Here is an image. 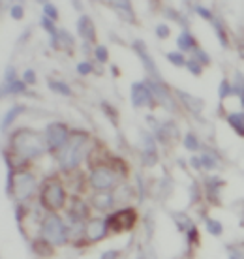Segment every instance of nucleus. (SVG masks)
Masks as SVG:
<instances>
[{
	"label": "nucleus",
	"instance_id": "1",
	"mask_svg": "<svg viewBox=\"0 0 244 259\" xmlns=\"http://www.w3.org/2000/svg\"><path fill=\"white\" fill-rule=\"evenodd\" d=\"M10 147L17 158L28 162V160H36L44 154L47 150V141H45V136H42L39 132H34L30 128H21L13 132Z\"/></svg>",
	"mask_w": 244,
	"mask_h": 259
},
{
	"label": "nucleus",
	"instance_id": "2",
	"mask_svg": "<svg viewBox=\"0 0 244 259\" xmlns=\"http://www.w3.org/2000/svg\"><path fill=\"white\" fill-rule=\"evenodd\" d=\"M87 152H89V136L87 134H71L68 145L57 154L58 167L62 171L77 169Z\"/></svg>",
	"mask_w": 244,
	"mask_h": 259
},
{
	"label": "nucleus",
	"instance_id": "3",
	"mask_svg": "<svg viewBox=\"0 0 244 259\" xmlns=\"http://www.w3.org/2000/svg\"><path fill=\"white\" fill-rule=\"evenodd\" d=\"M39 203L47 212H58L68 205V194L60 179L51 177L45 181L39 194Z\"/></svg>",
	"mask_w": 244,
	"mask_h": 259
},
{
	"label": "nucleus",
	"instance_id": "4",
	"mask_svg": "<svg viewBox=\"0 0 244 259\" xmlns=\"http://www.w3.org/2000/svg\"><path fill=\"white\" fill-rule=\"evenodd\" d=\"M39 233H42V239L47 240L51 246H64L70 240V229L57 212L45 214L39 224Z\"/></svg>",
	"mask_w": 244,
	"mask_h": 259
},
{
	"label": "nucleus",
	"instance_id": "5",
	"mask_svg": "<svg viewBox=\"0 0 244 259\" xmlns=\"http://www.w3.org/2000/svg\"><path fill=\"white\" fill-rule=\"evenodd\" d=\"M118 181L120 175L111 165H98L89 175V184L96 192H113L118 186Z\"/></svg>",
	"mask_w": 244,
	"mask_h": 259
},
{
	"label": "nucleus",
	"instance_id": "6",
	"mask_svg": "<svg viewBox=\"0 0 244 259\" xmlns=\"http://www.w3.org/2000/svg\"><path fill=\"white\" fill-rule=\"evenodd\" d=\"M36 186H38V182H36L34 173L26 171V169H19V171L12 177V184H10V188H8V194L13 192L15 197L19 201H26L32 197Z\"/></svg>",
	"mask_w": 244,
	"mask_h": 259
},
{
	"label": "nucleus",
	"instance_id": "7",
	"mask_svg": "<svg viewBox=\"0 0 244 259\" xmlns=\"http://www.w3.org/2000/svg\"><path fill=\"white\" fill-rule=\"evenodd\" d=\"M44 136H45V141H47V150H51V152H57L58 154V152L68 145L71 134L66 124L51 122V124H47Z\"/></svg>",
	"mask_w": 244,
	"mask_h": 259
},
{
	"label": "nucleus",
	"instance_id": "8",
	"mask_svg": "<svg viewBox=\"0 0 244 259\" xmlns=\"http://www.w3.org/2000/svg\"><path fill=\"white\" fill-rule=\"evenodd\" d=\"M107 229L113 231V233H122V231H130L132 227L135 226V222H137V212H135L134 208H120V210H115V212H111L107 218Z\"/></svg>",
	"mask_w": 244,
	"mask_h": 259
},
{
	"label": "nucleus",
	"instance_id": "9",
	"mask_svg": "<svg viewBox=\"0 0 244 259\" xmlns=\"http://www.w3.org/2000/svg\"><path fill=\"white\" fill-rule=\"evenodd\" d=\"M132 47H134V51L137 53V57H139V60L143 62V66H145L147 73L150 75V79H152V81H161V73H160V70H158V66H156L154 59L150 57V53H148L145 41H143V39H135Z\"/></svg>",
	"mask_w": 244,
	"mask_h": 259
},
{
	"label": "nucleus",
	"instance_id": "10",
	"mask_svg": "<svg viewBox=\"0 0 244 259\" xmlns=\"http://www.w3.org/2000/svg\"><path fill=\"white\" fill-rule=\"evenodd\" d=\"M147 83H148V87H150V91H152V96H154L156 104L164 105L166 109L177 111L179 104L175 102L173 94H171V92H169V89L164 84V81H152V79H148Z\"/></svg>",
	"mask_w": 244,
	"mask_h": 259
},
{
	"label": "nucleus",
	"instance_id": "11",
	"mask_svg": "<svg viewBox=\"0 0 244 259\" xmlns=\"http://www.w3.org/2000/svg\"><path fill=\"white\" fill-rule=\"evenodd\" d=\"M130 98H132V104L134 107H152L156 104L154 96H152V91L148 83H134L132 84V92H130Z\"/></svg>",
	"mask_w": 244,
	"mask_h": 259
},
{
	"label": "nucleus",
	"instance_id": "12",
	"mask_svg": "<svg viewBox=\"0 0 244 259\" xmlns=\"http://www.w3.org/2000/svg\"><path fill=\"white\" fill-rule=\"evenodd\" d=\"M107 233H109V229H107L105 218H90V220H87V224H85V237H87V240H90V242L102 240Z\"/></svg>",
	"mask_w": 244,
	"mask_h": 259
},
{
	"label": "nucleus",
	"instance_id": "13",
	"mask_svg": "<svg viewBox=\"0 0 244 259\" xmlns=\"http://www.w3.org/2000/svg\"><path fill=\"white\" fill-rule=\"evenodd\" d=\"M90 210L89 205L79 197H73L70 201V207H68V218L71 220V224H85L87 220H90Z\"/></svg>",
	"mask_w": 244,
	"mask_h": 259
},
{
	"label": "nucleus",
	"instance_id": "14",
	"mask_svg": "<svg viewBox=\"0 0 244 259\" xmlns=\"http://www.w3.org/2000/svg\"><path fill=\"white\" fill-rule=\"evenodd\" d=\"M115 194L113 192H94L90 195V207L100 212H109L115 205Z\"/></svg>",
	"mask_w": 244,
	"mask_h": 259
},
{
	"label": "nucleus",
	"instance_id": "15",
	"mask_svg": "<svg viewBox=\"0 0 244 259\" xmlns=\"http://www.w3.org/2000/svg\"><path fill=\"white\" fill-rule=\"evenodd\" d=\"M141 152H143V162L147 165H154L158 162V152H156V141L154 136H150L147 132H141Z\"/></svg>",
	"mask_w": 244,
	"mask_h": 259
},
{
	"label": "nucleus",
	"instance_id": "16",
	"mask_svg": "<svg viewBox=\"0 0 244 259\" xmlns=\"http://www.w3.org/2000/svg\"><path fill=\"white\" fill-rule=\"evenodd\" d=\"M77 34H79V38L83 39V41H87V44L96 39V25H94V21L90 19L89 15H79Z\"/></svg>",
	"mask_w": 244,
	"mask_h": 259
},
{
	"label": "nucleus",
	"instance_id": "17",
	"mask_svg": "<svg viewBox=\"0 0 244 259\" xmlns=\"http://www.w3.org/2000/svg\"><path fill=\"white\" fill-rule=\"evenodd\" d=\"M175 94H177V98L184 104V107H186L188 111H192V113H197V115H199L201 111H203V107H205V102L199 100V98L192 96L190 92L175 91Z\"/></svg>",
	"mask_w": 244,
	"mask_h": 259
},
{
	"label": "nucleus",
	"instance_id": "18",
	"mask_svg": "<svg viewBox=\"0 0 244 259\" xmlns=\"http://www.w3.org/2000/svg\"><path fill=\"white\" fill-rule=\"evenodd\" d=\"M177 46H179V51L180 53H193L197 49V41L193 38V34L188 30V28H182V32L179 34V38H177Z\"/></svg>",
	"mask_w": 244,
	"mask_h": 259
},
{
	"label": "nucleus",
	"instance_id": "19",
	"mask_svg": "<svg viewBox=\"0 0 244 259\" xmlns=\"http://www.w3.org/2000/svg\"><path fill=\"white\" fill-rule=\"evenodd\" d=\"M109 6L120 13L124 21H128V23H132V25L135 23V12H134L132 2H109Z\"/></svg>",
	"mask_w": 244,
	"mask_h": 259
},
{
	"label": "nucleus",
	"instance_id": "20",
	"mask_svg": "<svg viewBox=\"0 0 244 259\" xmlns=\"http://www.w3.org/2000/svg\"><path fill=\"white\" fill-rule=\"evenodd\" d=\"M23 113H25V105H13V107H10V109L4 113V117H2V132H6Z\"/></svg>",
	"mask_w": 244,
	"mask_h": 259
},
{
	"label": "nucleus",
	"instance_id": "21",
	"mask_svg": "<svg viewBox=\"0 0 244 259\" xmlns=\"http://www.w3.org/2000/svg\"><path fill=\"white\" fill-rule=\"evenodd\" d=\"M26 89H28V84L19 77L10 84H2V96H10V94H25Z\"/></svg>",
	"mask_w": 244,
	"mask_h": 259
},
{
	"label": "nucleus",
	"instance_id": "22",
	"mask_svg": "<svg viewBox=\"0 0 244 259\" xmlns=\"http://www.w3.org/2000/svg\"><path fill=\"white\" fill-rule=\"evenodd\" d=\"M47 87H49L53 92L60 94V96H71V94H73L70 84L64 83V81H60V79H49V81H47Z\"/></svg>",
	"mask_w": 244,
	"mask_h": 259
},
{
	"label": "nucleus",
	"instance_id": "23",
	"mask_svg": "<svg viewBox=\"0 0 244 259\" xmlns=\"http://www.w3.org/2000/svg\"><path fill=\"white\" fill-rule=\"evenodd\" d=\"M227 124L231 126L238 136H244V113L238 111V113H229L227 115Z\"/></svg>",
	"mask_w": 244,
	"mask_h": 259
},
{
	"label": "nucleus",
	"instance_id": "24",
	"mask_svg": "<svg viewBox=\"0 0 244 259\" xmlns=\"http://www.w3.org/2000/svg\"><path fill=\"white\" fill-rule=\"evenodd\" d=\"M211 25H212V28H214V32H216V38L220 39V44L224 47L229 46V36H227V30H225L224 23H222L218 17H214V19L211 21Z\"/></svg>",
	"mask_w": 244,
	"mask_h": 259
},
{
	"label": "nucleus",
	"instance_id": "25",
	"mask_svg": "<svg viewBox=\"0 0 244 259\" xmlns=\"http://www.w3.org/2000/svg\"><path fill=\"white\" fill-rule=\"evenodd\" d=\"M199 156V163H201V169H207V171H212V169L218 167V160H216V156L212 154V152H203V154H197Z\"/></svg>",
	"mask_w": 244,
	"mask_h": 259
},
{
	"label": "nucleus",
	"instance_id": "26",
	"mask_svg": "<svg viewBox=\"0 0 244 259\" xmlns=\"http://www.w3.org/2000/svg\"><path fill=\"white\" fill-rule=\"evenodd\" d=\"M73 46H75V38H73L68 30L60 28V30H58V47H64V49H73Z\"/></svg>",
	"mask_w": 244,
	"mask_h": 259
},
{
	"label": "nucleus",
	"instance_id": "27",
	"mask_svg": "<svg viewBox=\"0 0 244 259\" xmlns=\"http://www.w3.org/2000/svg\"><path fill=\"white\" fill-rule=\"evenodd\" d=\"M166 59L169 60V64L177 66V68H182V66H186V57H184V53L180 51H169L166 53Z\"/></svg>",
	"mask_w": 244,
	"mask_h": 259
},
{
	"label": "nucleus",
	"instance_id": "28",
	"mask_svg": "<svg viewBox=\"0 0 244 259\" xmlns=\"http://www.w3.org/2000/svg\"><path fill=\"white\" fill-rule=\"evenodd\" d=\"M94 59L98 64H107L109 62V49L105 46H96L94 47Z\"/></svg>",
	"mask_w": 244,
	"mask_h": 259
},
{
	"label": "nucleus",
	"instance_id": "29",
	"mask_svg": "<svg viewBox=\"0 0 244 259\" xmlns=\"http://www.w3.org/2000/svg\"><path fill=\"white\" fill-rule=\"evenodd\" d=\"M207 229H209V233L214 235V237H220V235L224 233V226H222V222L214 220V218H207Z\"/></svg>",
	"mask_w": 244,
	"mask_h": 259
},
{
	"label": "nucleus",
	"instance_id": "30",
	"mask_svg": "<svg viewBox=\"0 0 244 259\" xmlns=\"http://www.w3.org/2000/svg\"><path fill=\"white\" fill-rule=\"evenodd\" d=\"M182 143H184V147H186L188 150H192V152H197V150H199V139H197V136H193V134H186L184 139H182Z\"/></svg>",
	"mask_w": 244,
	"mask_h": 259
},
{
	"label": "nucleus",
	"instance_id": "31",
	"mask_svg": "<svg viewBox=\"0 0 244 259\" xmlns=\"http://www.w3.org/2000/svg\"><path fill=\"white\" fill-rule=\"evenodd\" d=\"M192 57L195 60H197V62H199V64L203 66V68L211 64V57H209V53H207L205 49H201V47H197V49H195V51L192 53Z\"/></svg>",
	"mask_w": 244,
	"mask_h": 259
},
{
	"label": "nucleus",
	"instance_id": "32",
	"mask_svg": "<svg viewBox=\"0 0 244 259\" xmlns=\"http://www.w3.org/2000/svg\"><path fill=\"white\" fill-rule=\"evenodd\" d=\"M44 17L51 19L53 23H57V19H58L57 6H55V4H51V2H44Z\"/></svg>",
	"mask_w": 244,
	"mask_h": 259
},
{
	"label": "nucleus",
	"instance_id": "33",
	"mask_svg": "<svg viewBox=\"0 0 244 259\" xmlns=\"http://www.w3.org/2000/svg\"><path fill=\"white\" fill-rule=\"evenodd\" d=\"M184 68H186V70L190 71L192 75H197V77H199L201 73H203V66H201L197 60L193 59V57H190V59L186 60V66H184Z\"/></svg>",
	"mask_w": 244,
	"mask_h": 259
},
{
	"label": "nucleus",
	"instance_id": "34",
	"mask_svg": "<svg viewBox=\"0 0 244 259\" xmlns=\"http://www.w3.org/2000/svg\"><path fill=\"white\" fill-rule=\"evenodd\" d=\"M233 92L235 94H244V75L242 71H235V79L231 81Z\"/></svg>",
	"mask_w": 244,
	"mask_h": 259
},
{
	"label": "nucleus",
	"instance_id": "35",
	"mask_svg": "<svg viewBox=\"0 0 244 259\" xmlns=\"http://www.w3.org/2000/svg\"><path fill=\"white\" fill-rule=\"evenodd\" d=\"M154 34L160 39H167L171 36V26L167 25V23H158V25L154 26Z\"/></svg>",
	"mask_w": 244,
	"mask_h": 259
},
{
	"label": "nucleus",
	"instance_id": "36",
	"mask_svg": "<svg viewBox=\"0 0 244 259\" xmlns=\"http://www.w3.org/2000/svg\"><path fill=\"white\" fill-rule=\"evenodd\" d=\"M218 94H220V98H222V100H224V98H227V96H231V94H235V92H233V84H231V81H229V79H224V81L220 83Z\"/></svg>",
	"mask_w": 244,
	"mask_h": 259
},
{
	"label": "nucleus",
	"instance_id": "37",
	"mask_svg": "<svg viewBox=\"0 0 244 259\" xmlns=\"http://www.w3.org/2000/svg\"><path fill=\"white\" fill-rule=\"evenodd\" d=\"M227 257L229 259H244V246H240V244L227 246Z\"/></svg>",
	"mask_w": 244,
	"mask_h": 259
},
{
	"label": "nucleus",
	"instance_id": "38",
	"mask_svg": "<svg viewBox=\"0 0 244 259\" xmlns=\"http://www.w3.org/2000/svg\"><path fill=\"white\" fill-rule=\"evenodd\" d=\"M75 70H77L79 75H90V73L94 71V66H92V62H89V60H83V62H79V64L75 66Z\"/></svg>",
	"mask_w": 244,
	"mask_h": 259
},
{
	"label": "nucleus",
	"instance_id": "39",
	"mask_svg": "<svg viewBox=\"0 0 244 259\" xmlns=\"http://www.w3.org/2000/svg\"><path fill=\"white\" fill-rule=\"evenodd\" d=\"M193 10H195V13H197V15H201V17H203L205 21H212L214 17H216V15H214V13H212L209 8L201 6V4H199V6H193Z\"/></svg>",
	"mask_w": 244,
	"mask_h": 259
},
{
	"label": "nucleus",
	"instance_id": "40",
	"mask_svg": "<svg viewBox=\"0 0 244 259\" xmlns=\"http://www.w3.org/2000/svg\"><path fill=\"white\" fill-rule=\"evenodd\" d=\"M10 15H12V19H15V21L23 19V15H25V8H23V4H13V6L10 8Z\"/></svg>",
	"mask_w": 244,
	"mask_h": 259
},
{
	"label": "nucleus",
	"instance_id": "41",
	"mask_svg": "<svg viewBox=\"0 0 244 259\" xmlns=\"http://www.w3.org/2000/svg\"><path fill=\"white\" fill-rule=\"evenodd\" d=\"M21 79H23L26 84H36V81H38V75H36V71H34L32 68H28V70L23 71Z\"/></svg>",
	"mask_w": 244,
	"mask_h": 259
},
{
	"label": "nucleus",
	"instance_id": "42",
	"mask_svg": "<svg viewBox=\"0 0 244 259\" xmlns=\"http://www.w3.org/2000/svg\"><path fill=\"white\" fill-rule=\"evenodd\" d=\"M118 255H120V252H118V250H111V252H105V253H103V255L100 259H116Z\"/></svg>",
	"mask_w": 244,
	"mask_h": 259
},
{
	"label": "nucleus",
	"instance_id": "43",
	"mask_svg": "<svg viewBox=\"0 0 244 259\" xmlns=\"http://www.w3.org/2000/svg\"><path fill=\"white\" fill-rule=\"evenodd\" d=\"M242 104H244V94H242Z\"/></svg>",
	"mask_w": 244,
	"mask_h": 259
}]
</instances>
